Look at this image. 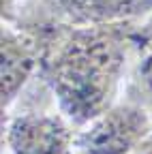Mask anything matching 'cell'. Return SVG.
I'll return each instance as SVG.
<instances>
[{"mask_svg":"<svg viewBox=\"0 0 152 154\" xmlns=\"http://www.w3.org/2000/svg\"><path fill=\"white\" fill-rule=\"evenodd\" d=\"M11 24L28 28L41 41L39 75L75 126H84L124 96L137 22L75 26L56 19L43 0H24Z\"/></svg>","mask_w":152,"mask_h":154,"instance_id":"cell-1","label":"cell"},{"mask_svg":"<svg viewBox=\"0 0 152 154\" xmlns=\"http://www.w3.org/2000/svg\"><path fill=\"white\" fill-rule=\"evenodd\" d=\"M75 133L39 75L2 113V154H75Z\"/></svg>","mask_w":152,"mask_h":154,"instance_id":"cell-2","label":"cell"},{"mask_svg":"<svg viewBox=\"0 0 152 154\" xmlns=\"http://www.w3.org/2000/svg\"><path fill=\"white\" fill-rule=\"evenodd\" d=\"M152 135V116L122 99L75 133V154H133Z\"/></svg>","mask_w":152,"mask_h":154,"instance_id":"cell-3","label":"cell"},{"mask_svg":"<svg viewBox=\"0 0 152 154\" xmlns=\"http://www.w3.org/2000/svg\"><path fill=\"white\" fill-rule=\"evenodd\" d=\"M43 47L34 32L2 22L0 30V107L9 111L22 92L39 77Z\"/></svg>","mask_w":152,"mask_h":154,"instance_id":"cell-4","label":"cell"},{"mask_svg":"<svg viewBox=\"0 0 152 154\" xmlns=\"http://www.w3.org/2000/svg\"><path fill=\"white\" fill-rule=\"evenodd\" d=\"M47 11L64 24L139 22L152 15V0H43Z\"/></svg>","mask_w":152,"mask_h":154,"instance_id":"cell-5","label":"cell"},{"mask_svg":"<svg viewBox=\"0 0 152 154\" xmlns=\"http://www.w3.org/2000/svg\"><path fill=\"white\" fill-rule=\"evenodd\" d=\"M124 96L152 116V15L139 19L133 28V58Z\"/></svg>","mask_w":152,"mask_h":154,"instance_id":"cell-6","label":"cell"},{"mask_svg":"<svg viewBox=\"0 0 152 154\" xmlns=\"http://www.w3.org/2000/svg\"><path fill=\"white\" fill-rule=\"evenodd\" d=\"M22 5H24V0H0V19L7 24L15 22Z\"/></svg>","mask_w":152,"mask_h":154,"instance_id":"cell-7","label":"cell"},{"mask_svg":"<svg viewBox=\"0 0 152 154\" xmlns=\"http://www.w3.org/2000/svg\"><path fill=\"white\" fill-rule=\"evenodd\" d=\"M133 154H152V135H150V137H148L135 152H133Z\"/></svg>","mask_w":152,"mask_h":154,"instance_id":"cell-8","label":"cell"}]
</instances>
